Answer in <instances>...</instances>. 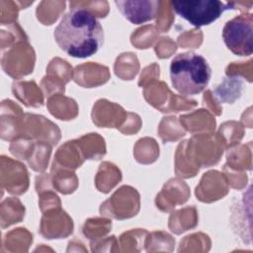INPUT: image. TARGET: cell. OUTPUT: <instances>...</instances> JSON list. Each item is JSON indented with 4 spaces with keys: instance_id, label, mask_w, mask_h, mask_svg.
Instances as JSON below:
<instances>
[{
    "instance_id": "2e32d148",
    "label": "cell",
    "mask_w": 253,
    "mask_h": 253,
    "mask_svg": "<svg viewBox=\"0 0 253 253\" xmlns=\"http://www.w3.org/2000/svg\"><path fill=\"white\" fill-rule=\"evenodd\" d=\"M50 152L51 145L48 144V142L37 141L36 143H33L26 160L30 167L35 171H43L47 166Z\"/></svg>"
},
{
    "instance_id": "603a6c76",
    "label": "cell",
    "mask_w": 253,
    "mask_h": 253,
    "mask_svg": "<svg viewBox=\"0 0 253 253\" xmlns=\"http://www.w3.org/2000/svg\"><path fill=\"white\" fill-rule=\"evenodd\" d=\"M219 137L223 138V144L226 147L233 145L238 142L243 136L242 126L235 122H227L220 126Z\"/></svg>"
},
{
    "instance_id": "484cf974",
    "label": "cell",
    "mask_w": 253,
    "mask_h": 253,
    "mask_svg": "<svg viewBox=\"0 0 253 253\" xmlns=\"http://www.w3.org/2000/svg\"><path fill=\"white\" fill-rule=\"evenodd\" d=\"M137 144L141 146L145 151H140V152H134V155L136 157V160L141 163H150L153 162L157 155L159 154V151H148L149 148L157 145L155 140L152 138H143L137 141Z\"/></svg>"
},
{
    "instance_id": "9c48e42d",
    "label": "cell",
    "mask_w": 253,
    "mask_h": 253,
    "mask_svg": "<svg viewBox=\"0 0 253 253\" xmlns=\"http://www.w3.org/2000/svg\"><path fill=\"white\" fill-rule=\"evenodd\" d=\"M125 110L107 100H99L93 108L92 119L94 124L104 127H120L124 119L126 118Z\"/></svg>"
},
{
    "instance_id": "9a60e30c",
    "label": "cell",
    "mask_w": 253,
    "mask_h": 253,
    "mask_svg": "<svg viewBox=\"0 0 253 253\" xmlns=\"http://www.w3.org/2000/svg\"><path fill=\"white\" fill-rule=\"evenodd\" d=\"M13 93L17 98L27 94L20 99L28 107H40L43 104V97L37 84L32 82H15L13 84Z\"/></svg>"
},
{
    "instance_id": "ac0fdd59",
    "label": "cell",
    "mask_w": 253,
    "mask_h": 253,
    "mask_svg": "<svg viewBox=\"0 0 253 253\" xmlns=\"http://www.w3.org/2000/svg\"><path fill=\"white\" fill-rule=\"evenodd\" d=\"M85 158L100 159L106 153L104 139L97 133H90L78 139Z\"/></svg>"
},
{
    "instance_id": "ba28073f",
    "label": "cell",
    "mask_w": 253,
    "mask_h": 253,
    "mask_svg": "<svg viewBox=\"0 0 253 253\" xmlns=\"http://www.w3.org/2000/svg\"><path fill=\"white\" fill-rule=\"evenodd\" d=\"M123 16L132 24H143L157 17L160 1L126 0L115 2Z\"/></svg>"
},
{
    "instance_id": "e0dca14e",
    "label": "cell",
    "mask_w": 253,
    "mask_h": 253,
    "mask_svg": "<svg viewBox=\"0 0 253 253\" xmlns=\"http://www.w3.org/2000/svg\"><path fill=\"white\" fill-rule=\"evenodd\" d=\"M122 179L120 170L109 162L100 165L98 175L96 177V185L99 191L108 193Z\"/></svg>"
},
{
    "instance_id": "d6986e66",
    "label": "cell",
    "mask_w": 253,
    "mask_h": 253,
    "mask_svg": "<svg viewBox=\"0 0 253 253\" xmlns=\"http://www.w3.org/2000/svg\"><path fill=\"white\" fill-rule=\"evenodd\" d=\"M47 108L49 109V112L55 116L56 118L62 120V116H63V111L65 110V112L67 113L69 120L73 119L74 117L77 116V105L75 103L74 100L70 99V98H66L63 97L61 95H56L53 97H50L47 101Z\"/></svg>"
},
{
    "instance_id": "4fadbf2b",
    "label": "cell",
    "mask_w": 253,
    "mask_h": 253,
    "mask_svg": "<svg viewBox=\"0 0 253 253\" xmlns=\"http://www.w3.org/2000/svg\"><path fill=\"white\" fill-rule=\"evenodd\" d=\"M173 197H177L181 204L185 203L188 200L189 188L183 181H180L178 179H172L165 185L162 192L157 195V208L162 211H169L173 209L176 206Z\"/></svg>"
},
{
    "instance_id": "277c9868",
    "label": "cell",
    "mask_w": 253,
    "mask_h": 253,
    "mask_svg": "<svg viewBox=\"0 0 253 253\" xmlns=\"http://www.w3.org/2000/svg\"><path fill=\"white\" fill-rule=\"evenodd\" d=\"M252 14L239 15L226 22L222 38L226 46L236 55L245 56L252 53Z\"/></svg>"
},
{
    "instance_id": "5b68a950",
    "label": "cell",
    "mask_w": 253,
    "mask_h": 253,
    "mask_svg": "<svg viewBox=\"0 0 253 253\" xmlns=\"http://www.w3.org/2000/svg\"><path fill=\"white\" fill-rule=\"evenodd\" d=\"M139 210V195L129 186H123L115 194L102 204L100 211L104 215L119 219L131 217Z\"/></svg>"
},
{
    "instance_id": "8992f818",
    "label": "cell",
    "mask_w": 253,
    "mask_h": 253,
    "mask_svg": "<svg viewBox=\"0 0 253 253\" xmlns=\"http://www.w3.org/2000/svg\"><path fill=\"white\" fill-rule=\"evenodd\" d=\"M35 52L28 42H19L12 47L7 56L2 57V66L7 74L13 77H21L33 71Z\"/></svg>"
},
{
    "instance_id": "8fae6325",
    "label": "cell",
    "mask_w": 253,
    "mask_h": 253,
    "mask_svg": "<svg viewBox=\"0 0 253 253\" xmlns=\"http://www.w3.org/2000/svg\"><path fill=\"white\" fill-rule=\"evenodd\" d=\"M7 166L2 161V168L6 169L8 171L7 178H2V184L3 187L5 186L7 191L11 194H23L26 192L29 186V178H28V172L23 164L14 161L10 158L4 157Z\"/></svg>"
},
{
    "instance_id": "5bb4252c",
    "label": "cell",
    "mask_w": 253,
    "mask_h": 253,
    "mask_svg": "<svg viewBox=\"0 0 253 253\" xmlns=\"http://www.w3.org/2000/svg\"><path fill=\"white\" fill-rule=\"evenodd\" d=\"M80 147L81 146L78 140L67 141L58 149L52 165L69 169H75L79 167L83 163L85 157L82 148L81 151H79Z\"/></svg>"
},
{
    "instance_id": "ffe728a7",
    "label": "cell",
    "mask_w": 253,
    "mask_h": 253,
    "mask_svg": "<svg viewBox=\"0 0 253 253\" xmlns=\"http://www.w3.org/2000/svg\"><path fill=\"white\" fill-rule=\"evenodd\" d=\"M242 82L234 76H228L223 82L216 87L214 93L220 101L233 103L241 95Z\"/></svg>"
},
{
    "instance_id": "7c38bea8",
    "label": "cell",
    "mask_w": 253,
    "mask_h": 253,
    "mask_svg": "<svg viewBox=\"0 0 253 253\" xmlns=\"http://www.w3.org/2000/svg\"><path fill=\"white\" fill-rule=\"evenodd\" d=\"M109 77L110 74L108 67L93 62L79 65L73 72L74 81L81 86L89 88L107 82Z\"/></svg>"
},
{
    "instance_id": "30bf717a",
    "label": "cell",
    "mask_w": 253,
    "mask_h": 253,
    "mask_svg": "<svg viewBox=\"0 0 253 253\" xmlns=\"http://www.w3.org/2000/svg\"><path fill=\"white\" fill-rule=\"evenodd\" d=\"M212 189H214L219 198L225 196L228 191L225 177L217 171H210L203 176L200 185L196 188L197 199L207 203L216 201Z\"/></svg>"
},
{
    "instance_id": "d4e9b609",
    "label": "cell",
    "mask_w": 253,
    "mask_h": 253,
    "mask_svg": "<svg viewBox=\"0 0 253 253\" xmlns=\"http://www.w3.org/2000/svg\"><path fill=\"white\" fill-rule=\"evenodd\" d=\"M156 18V26L158 30H160L161 32H166L170 28L174 20V15L172 13L170 1H160V6Z\"/></svg>"
},
{
    "instance_id": "6da1fadb",
    "label": "cell",
    "mask_w": 253,
    "mask_h": 253,
    "mask_svg": "<svg viewBox=\"0 0 253 253\" xmlns=\"http://www.w3.org/2000/svg\"><path fill=\"white\" fill-rule=\"evenodd\" d=\"M54 40L68 55L85 58L98 51L104 42L101 24L90 12L72 8L54 30Z\"/></svg>"
},
{
    "instance_id": "7402d4cb",
    "label": "cell",
    "mask_w": 253,
    "mask_h": 253,
    "mask_svg": "<svg viewBox=\"0 0 253 253\" xmlns=\"http://www.w3.org/2000/svg\"><path fill=\"white\" fill-rule=\"evenodd\" d=\"M52 171H55L53 174L54 187L63 194L72 193L77 187V178L73 172L63 170L60 167L52 165Z\"/></svg>"
},
{
    "instance_id": "7a4b0ae2",
    "label": "cell",
    "mask_w": 253,
    "mask_h": 253,
    "mask_svg": "<svg viewBox=\"0 0 253 253\" xmlns=\"http://www.w3.org/2000/svg\"><path fill=\"white\" fill-rule=\"evenodd\" d=\"M211 74L206 58L193 51L177 54L170 63L172 85L183 96H192L204 91Z\"/></svg>"
},
{
    "instance_id": "44dd1931",
    "label": "cell",
    "mask_w": 253,
    "mask_h": 253,
    "mask_svg": "<svg viewBox=\"0 0 253 253\" xmlns=\"http://www.w3.org/2000/svg\"><path fill=\"white\" fill-rule=\"evenodd\" d=\"M64 8V1H42L37 9V17L42 24L51 25Z\"/></svg>"
},
{
    "instance_id": "cb8c5ba5",
    "label": "cell",
    "mask_w": 253,
    "mask_h": 253,
    "mask_svg": "<svg viewBox=\"0 0 253 253\" xmlns=\"http://www.w3.org/2000/svg\"><path fill=\"white\" fill-rule=\"evenodd\" d=\"M70 9L81 8L90 12L95 17L104 18L108 14L109 4L107 1H71Z\"/></svg>"
},
{
    "instance_id": "3957f363",
    "label": "cell",
    "mask_w": 253,
    "mask_h": 253,
    "mask_svg": "<svg viewBox=\"0 0 253 253\" xmlns=\"http://www.w3.org/2000/svg\"><path fill=\"white\" fill-rule=\"evenodd\" d=\"M173 11L199 28L214 22L225 10L233 9L232 2L218 0H182L170 1Z\"/></svg>"
},
{
    "instance_id": "52a82bcc",
    "label": "cell",
    "mask_w": 253,
    "mask_h": 253,
    "mask_svg": "<svg viewBox=\"0 0 253 253\" xmlns=\"http://www.w3.org/2000/svg\"><path fill=\"white\" fill-rule=\"evenodd\" d=\"M23 138H37L44 142L56 144L60 138V130L57 126L39 115H24V124L22 128Z\"/></svg>"
}]
</instances>
